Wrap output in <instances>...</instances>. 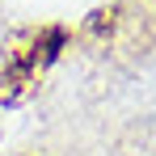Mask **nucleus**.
<instances>
[{"label": "nucleus", "instance_id": "f257e3e1", "mask_svg": "<svg viewBox=\"0 0 156 156\" xmlns=\"http://www.w3.org/2000/svg\"><path fill=\"white\" fill-rule=\"evenodd\" d=\"M26 89H30V68L26 63H13L9 72H0V101L4 105H13Z\"/></svg>", "mask_w": 156, "mask_h": 156}]
</instances>
